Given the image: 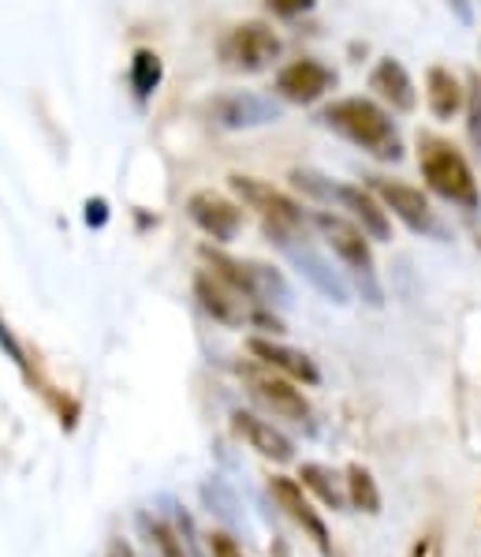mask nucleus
<instances>
[{
	"mask_svg": "<svg viewBox=\"0 0 481 557\" xmlns=\"http://www.w3.org/2000/svg\"><path fill=\"white\" fill-rule=\"evenodd\" d=\"M210 109L220 127H257L280 116V109L273 106V101L257 98V94H228V98L213 101Z\"/></svg>",
	"mask_w": 481,
	"mask_h": 557,
	"instance_id": "17",
	"label": "nucleus"
},
{
	"mask_svg": "<svg viewBox=\"0 0 481 557\" xmlns=\"http://www.w3.org/2000/svg\"><path fill=\"white\" fill-rule=\"evenodd\" d=\"M265 4H269V12L283 15V20H295V15L311 12V8L317 4V0H265Z\"/></svg>",
	"mask_w": 481,
	"mask_h": 557,
	"instance_id": "26",
	"label": "nucleus"
},
{
	"mask_svg": "<svg viewBox=\"0 0 481 557\" xmlns=\"http://www.w3.org/2000/svg\"><path fill=\"white\" fill-rule=\"evenodd\" d=\"M410 557H441V539H436V535L418 539L415 550H410Z\"/></svg>",
	"mask_w": 481,
	"mask_h": 557,
	"instance_id": "28",
	"label": "nucleus"
},
{
	"mask_svg": "<svg viewBox=\"0 0 481 557\" xmlns=\"http://www.w3.org/2000/svg\"><path fill=\"white\" fill-rule=\"evenodd\" d=\"M291 180H295L299 191L314 195V199L321 202H337L340 210L351 213V221H355L358 228L377 239V244H389L392 239V221H389V210H384V202L377 199L369 187H358V184H332L329 176L314 173V169H295L291 173Z\"/></svg>",
	"mask_w": 481,
	"mask_h": 557,
	"instance_id": "5",
	"label": "nucleus"
},
{
	"mask_svg": "<svg viewBox=\"0 0 481 557\" xmlns=\"http://www.w3.org/2000/svg\"><path fill=\"white\" fill-rule=\"evenodd\" d=\"M269 494L273 502L283 509V517L291 520V524H299L306 531V535L314 539V546L321 554H332V543H329V528H325L321 512L314 509L311 498H303V483H295V479L288 475H273L269 479Z\"/></svg>",
	"mask_w": 481,
	"mask_h": 557,
	"instance_id": "12",
	"label": "nucleus"
},
{
	"mask_svg": "<svg viewBox=\"0 0 481 557\" xmlns=\"http://www.w3.org/2000/svg\"><path fill=\"white\" fill-rule=\"evenodd\" d=\"M202 259L210 265L213 277H220L228 288H236L239 296H246L257 307H288L291 304V285L283 281L277 265L251 262V259H231V255L217 251V247L205 244Z\"/></svg>",
	"mask_w": 481,
	"mask_h": 557,
	"instance_id": "6",
	"label": "nucleus"
},
{
	"mask_svg": "<svg viewBox=\"0 0 481 557\" xmlns=\"http://www.w3.org/2000/svg\"><path fill=\"white\" fill-rule=\"evenodd\" d=\"M317 124L340 135L343 143L358 147L377 161H400L403 139L389 109L374 98H337L317 113Z\"/></svg>",
	"mask_w": 481,
	"mask_h": 557,
	"instance_id": "1",
	"label": "nucleus"
},
{
	"mask_svg": "<svg viewBox=\"0 0 481 557\" xmlns=\"http://www.w3.org/2000/svg\"><path fill=\"white\" fill-rule=\"evenodd\" d=\"M283 53L280 34L262 20H246L225 30V38L217 41V57L228 72L239 75H257L265 67H273Z\"/></svg>",
	"mask_w": 481,
	"mask_h": 557,
	"instance_id": "7",
	"label": "nucleus"
},
{
	"mask_svg": "<svg viewBox=\"0 0 481 557\" xmlns=\"http://www.w3.org/2000/svg\"><path fill=\"white\" fill-rule=\"evenodd\" d=\"M448 8L455 12V20L459 23H467V27L474 23V8H470V0H448Z\"/></svg>",
	"mask_w": 481,
	"mask_h": 557,
	"instance_id": "29",
	"label": "nucleus"
},
{
	"mask_svg": "<svg viewBox=\"0 0 481 557\" xmlns=\"http://www.w3.org/2000/svg\"><path fill=\"white\" fill-rule=\"evenodd\" d=\"M246 348H251V356L257 359V363L283 374V379L303 382V385L321 382V371L314 367V359L306 352H299V348L280 345V341H269V337H251V345H246Z\"/></svg>",
	"mask_w": 481,
	"mask_h": 557,
	"instance_id": "16",
	"label": "nucleus"
},
{
	"mask_svg": "<svg viewBox=\"0 0 481 557\" xmlns=\"http://www.w3.org/2000/svg\"><path fill=\"white\" fill-rule=\"evenodd\" d=\"M463 113H467V143L481 158V75L478 72L467 75V106H463Z\"/></svg>",
	"mask_w": 481,
	"mask_h": 557,
	"instance_id": "24",
	"label": "nucleus"
},
{
	"mask_svg": "<svg viewBox=\"0 0 481 557\" xmlns=\"http://www.w3.org/2000/svg\"><path fill=\"white\" fill-rule=\"evenodd\" d=\"M280 251L288 255L291 265H295L299 273H303L306 281L321 293L325 299H332V304H347L351 299V288H347V281L340 277L337 270H332L329 262L321 259V255L311 247V236H303V239H288V244H280Z\"/></svg>",
	"mask_w": 481,
	"mask_h": 557,
	"instance_id": "13",
	"label": "nucleus"
},
{
	"mask_svg": "<svg viewBox=\"0 0 481 557\" xmlns=\"http://www.w3.org/2000/svg\"><path fill=\"white\" fill-rule=\"evenodd\" d=\"M314 228L321 233L325 244H329V251L347 265V273L355 277V285L366 304L384 307V288H381V281H377V262H374V251H369V236L363 228L332 210H317Z\"/></svg>",
	"mask_w": 481,
	"mask_h": 557,
	"instance_id": "4",
	"label": "nucleus"
},
{
	"mask_svg": "<svg viewBox=\"0 0 481 557\" xmlns=\"http://www.w3.org/2000/svg\"><path fill=\"white\" fill-rule=\"evenodd\" d=\"M231 431L251 445L257 457L273 460V465H291L295 460V445H291L288 434L269 419L254 416V411H231Z\"/></svg>",
	"mask_w": 481,
	"mask_h": 557,
	"instance_id": "14",
	"label": "nucleus"
},
{
	"mask_svg": "<svg viewBox=\"0 0 481 557\" xmlns=\"http://www.w3.org/2000/svg\"><path fill=\"white\" fill-rule=\"evenodd\" d=\"M139 524H142L145 543L157 550V557H194L183 539V531L176 524H168V520H161V517H150V512H142Z\"/></svg>",
	"mask_w": 481,
	"mask_h": 557,
	"instance_id": "20",
	"label": "nucleus"
},
{
	"mask_svg": "<svg viewBox=\"0 0 481 557\" xmlns=\"http://www.w3.org/2000/svg\"><path fill=\"white\" fill-rule=\"evenodd\" d=\"M426 106L436 120H452L467 106V87L459 83V75L444 64H433L426 72Z\"/></svg>",
	"mask_w": 481,
	"mask_h": 557,
	"instance_id": "18",
	"label": "nucleus"
},
{
	"mask_svg": "<svg viewBox=\"0 0 481 557\" xmlns=\"http://www.w3.org/2000/svg\"><path fill=\"white\" fill-rule=\"evenodd\" d=\"M228 184H231V191L239 195V202L262 218L265 236H269L277 247L288 244V239L311 236L314 218L295 199H291V195L277 191V187L265 184V180H257V176H239V173L228 176Z\"/></svg>",
	"mask_w": 481,
	"mask_h": 557,
	"instance_id": "3",
	"label": "nucleus"
},
{
	"mask_svg": "<svg viewBox=\"0 0 481 557\" xmlns=\"http://www.w3.org/2000/svg\"><path fill=\"white\" fill-rule=\"evenodd\" d=\"M418 169H422L426 187L436 199H444L463 213L481 210L478 176L455 143L441 139V135H433V132H418Z\"/></svg>",
	"mask_w": 481,
	"mask_h": 557,
	"instance_id": "2",
	"label": "nucleus"
},
{
	"mask_svg": "<svg viewBox=\"0 0 481 557\" xmlns=\"http://www.w3.org/2000/svg\"><path fill=\"white\" fill-rule=\"evenodd\" d=\"M369 90L392 109V113H415L418 109V90L410 72L400 64L396 57H381L369 72Z\"/></svg>",
	"mask_w": 481,
	"mask_h": 557,
	"instance_id": "15",
	"label": "nucleus"
},
{
	"mask_svg": "<svg viewBox=\"0 0 481 557\" xmlns=\"http://www.w3.org/2000/svg\"><path fill=\"white\" fill-rule=\"evenodd\" d=\"M347 498L355 509L369 512V517H377L381 512V491H377L374 475H369V468L363 465H347Z\"/></svg>",
	"mask_w": 481,
	"mask_h": 557,
	"instance_id": "22",
	"label": "nucleus"
},
{
	"mask_svg": "<svg viewBox=\"0 0 481 557\" xmlns=\"http://www.w3.org/2000/svg\"><path fill=\"white\" fill-rule=\"evenodd\" d=\"M205 546H210L213 557H246L243 546L236 543V535H231V531H213V535L205 539Z\"/></svg>",
	"mask_w": 481,
	"mask_h": 557,
	"instance_id": "25",
	"label": "nucleus"
},
{
	"mask_svg": "<svg viewBox=\"0 0 481 557\" xmlns=\"http://www.w3.org/2000/svg\"><path fill=\"white\" fill-rule=\"evenodd\" d=\"M202 498H205V505H210L213 517H220L225 524H239V520H243V512H239V498L231 494V486L225 483V479H213V483H205Z\"/></svg>",
	"mask_w": 481,
	"mask_h": 557,
	"instance_id": "23",
	"label": "nucleus"
},
{
	"mask_svg": "<svg viewBox=\"0 0 481 557\" xmlns=\"http://www.w3.org/2000/svg\"><path fill=\"white\" fill-rule=\"evenodd\" d=\"M127 79H131L135 98L145 101V98L157 94L161 79H165V64H161V57L153 53V49H139V53L131 57V72H127Z\"/></svg>",
	"mask_w": 481,
	"mask_h": 557,
	"instance_id": "21",
	"label": "nucleus"
},
{
	"mask_svg": "<svg viewBox=\"0 0 481 557\" xmlns=\"http://www.w3.org/2000/svg\"><path fill=\"white\" fill-rule=\"evenodd\" d=\"M337 87V72L314 57H299L277 72V94L291 106H314Z\"/></svg>",
	"mask_w": 481,
	"mask_h": 557,
	"instance_id": "10",
	"label": "nucleus"
},
{
	"mask_svg": "<svg viewBox=\"0 0 481 557\" xmlns=\"http://www.w3.org/2000/svg\"><path fill=\"white\" fill-rule=\"evenodd\" d=\"M109 557H135V550H131V546L124 543V539H116V543L109 546Z\"/></svg>",
	"mask_w": 481,
	"mask_h": 557,
	"instance_id": "31",
	"label": "nucleus"
},
{
	"mask_svg": "<svg viewBox=\"0 0 481 557\" xmlns=\"http://www.w3.org/2000/svg\"><path fill=\"white\" fill-rule=\"evenodd\" d=\"M369 191L377 195V199L384 202V210L392 213V218H400L403 225L410 228L415 236H426V239H436V244H444V239H452L448 225L441 221V213L429 206V199L418 187L403 184V180H384V176H369Z\"/></svg>",
	"mask_w": 481,
	"mask_h": 557,
	"instance_id": "8",
	"label": "nucleus"
},
{
	"mask_svg": "<svg viewBox=\"0 0 481 557\" xmlns=\"http://www.w3.org/2000/svg\"><path fill=\"white\" fill-rule=\"evenodd\" d=\"M0 348H4L12 363H20V367L27 363V359H23V348L15 345V337H12V333H8V325H4V322H0Z\"/></svg>",
	"mask_w": 481,
	"mask_h": 557,
	"instance_id": "27",
	"label": "nucleus"
},
{
	"mask_svg": "<svg viewBox=\"0 0 481 557\" xmlns=\"http://www.w3.org/2000/svg\"><path fill=\"white\" fill-rule=\"evenodd\" d=\"M299 479L311 494H317V502L329 505V509H347L351 498H347V479H340L332 468L325 465H303L299 468Z\"/></svg>",
	"mask_w": 481,
	"mask_h": 557,
	"instance_id": "19",
	"label": "nucleus"
},
{
	"mask_svg": "<svg viewBox=\"0 0 481 557\" xmlns=\"http://www.w3.org/2000/svg\"><path fill=\"white\" fill-rule=\"evenodd\" d=\"M86 221H90V225H105V202L86 206Z\"/></svg>",
	"mask_w": 481,
	"mask_h": 557,
	"instance_id": "30",
	"label": "nucleus"
},
{
	"mask_svg": "<svg viewBox=\"0 0 481 557\" xmlns=\"http://www.w3.org/2000/svg\"><path fill=\"white\" fill-rule=\"evenodd\" d=\"M246 385H251V397L269 411L273 419H288L295 426H314V411L311 400L303 397V389H295V382L283 379L277 371H257V367H246Z\"/></svg>",
	"mask_w": 481,
	"mask_h": 557,
	"instance_id": "9",
	"label": "nucleus"
},
{
	"mask_svg": "<svg viewBox=\"0 0 481 557\" xmlns=\"http://www.w3.org/2000/svg\"><path fill=\"white\" fill-rule=\"evenodd\" d=\"M187 218L202 228L213 244H231L243 228V210L217 191H194L187 199Z\"/></svg>",
	"mask_w": 481,
	"mask_h": 557,
	"instance_id": "11",
	"label": "nucleus"
}]
</instances>
